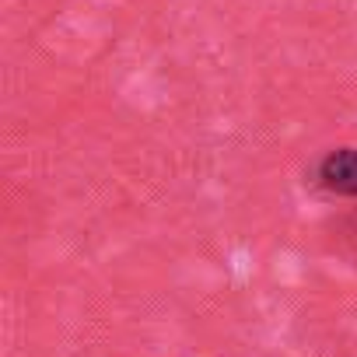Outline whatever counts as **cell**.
<instances>
[{
    "instance_id": "6da1fadb",
    "label": "cell",
    "mask_w": 357,
    "mask_h": 357,
    "mask_svg": "<svg viewBox=\"0 0 357 357\" xmlns=\"http://www.w3.org/2000/svg\"><path fill=\"white\" fill-rule=\"evenodd\" d=\"M319 183L336 197H357V147H340L319 165Z\"/></svg>"
}]
</instances>
